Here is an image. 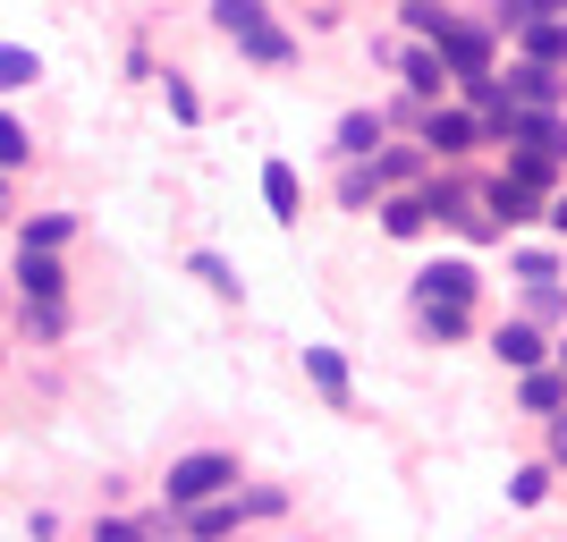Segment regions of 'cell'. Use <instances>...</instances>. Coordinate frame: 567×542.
<instances>
[{"label":"cell","instance_id":"22","mask_svg":"<svg viewBox=\"0 0 567 542\" xmlns=\"http://www.w3.org/2000/svg\"><path fill=\"white\" fill-rule=\"evenodd\" d=\"M25 162H34V136H25V119L0 111V170H25Z\"/></svg>","mask_w":567,"mask_h":542},{"label":"cell","instance_id":"20","mask_svg":"<svg viewBox=\"0 0 567 542\" xmlns=\"http://www.w3.org/2000/svg\"><path fill=\"white\" fill-rule=\"evenodd\" d=\"M550 18H567V0H499V25H550Z\"/></svg>","mask_w":567,"mask_h":542},{"label":"cell","instance_id":"6","mask_svg":"<svg viewBox=\"0 0 567 542\" xmlns=\"http://www.w3.org/2000/svg\"><path fill=\"white\" fill-rule=\"evenodd\" d=\"M474 288H483V272H474L466 255H450V263H432L424 280H415V297H424V306H450V314H466V306H474Z\"/></svg>","mask_w":567,"mask_h":542},{"label":"cell","instance_id":"29","mask_svg":"<svg viewBox=\"0 0 567 542\" xmlns=\"http://www.w3.org/2000/svg\"><path fill=\"white\" fill-rule=\"evenodd\" d=\"M94 542H153V534H144V525H127V518H102Z\"/></svg>","mask_w":567,"mask_h":542},{"label":"cell","instance_id":"28","mask_svg":"<svg viewBox=\"0 0 567 542\" xmlns=\"http://www.w3.org/2000/svg\"><path fill=\"white\" fill-rule=\"evenodd\" d=\"M169 119H187V127L204 119V102H195V85H187V76H169Z\"/></svg>","mask_w":567,"mask_h":542},{"label":"cell","instance_id":"17","mask_svg":"<svg viewBox=\"0 0 567 542\" xmlns=\"http://www.w3.org/2000/svg\"><path fill=\"white\" fill-rule=\"evenodd\" d=\"M381 229H390V237H424L432 229L424 195H390V204H381Z\"/></svg>","mask_w":567,"mask_h":542},{"label":"cell","instance_id":"18","mask_svg":"<svg viewBox=\"0 0 567 542\" xmlns=\"http://www.w3.org/2000/svg\"><path fill=\"white\" fill-rule=\"evenodd\" d=\"M34 76H43V60H34V51H25V43H0V94H25Z\"/></svg>","mask_w":567,"mask_h":542},{"label":"cell","instance_id":"15","mask_svg":"<svg viewBox=\"0 0 567 542\" xmlns=\"http://www.w3.org/2000/svg\"><path fill=\"white\" fill-rule=\"evenodd\" d=\"M559 60H567V18L525 25V69H559Z\"/></svg>","mask_w":567,"mask_h":542},{"label":"cell","instance_id":"24","mask_svg":"<svg viewBox=\"0 0 567 542\" xmlns=\"http://www.w3.org/2000/svg\"><path fill=\"white\" fill-rule=\"evenodd\" d=\"M399 9H406V25H415L424 43H441V34H450V9H441V0H399Z\"/></svg>","mask_w":567,"mask_h":542},{"label":"cell","instance_id":"26","mask_svg":"<svg viewBox=\"0 0 567 542\" xmlns=\"http://www.w3.org/2000/svg\"><path fill=\"white\" fill-rule=\"evenodd\" d=\"M280 509H288V492H280V483H262V492H246V500H237V518H280Z\"/></svg>","mask_w":567,"mask_h":542},{"label":"cell","instance_id":"10","mask_svg":"<svg viewBox=\"0 0 567 542\" xmlns=\"http://www.w3.org/2000/svg\"><path fill=\"white\" fill-rule=\"evenodd\" d=\"M415 178H424V144H381L373 153V187H415Z\"/></svg>","mask_w":567,"mask_h":542},{"label":"cell","instance_id":"3","mask_svg":"<svg viewBox=\"0 0 567 542\" xmlns=\"http://www.w3.org/2000/svg\"><path fill=\"white\" fill-rule=\"evenodd\" d=\"M499 102H508V111H543V119H559V102H567V76L559 69H508L499 76Z\"/></svg>","mask_w":567,"mask_h":542},{"label":"cell","instance_id":"13","mask_svg":"<svg viewBox=\"0 0 567 542\" xmlns=\"http://www.w3.org/2000/svg\"><path fill=\"white\" fill-rule=\"evenodd\" d=\"M187 534H195V542H229V534H237V492H229V500H204V509H187Z\"/></svg>","mask_w":567,"mask_h":542},{"label":"cell","instance_id":"14","mask_svg":"<svg viewBox=\"0 0 567 542\" xmlns=\"http://www.w3.org/2000/svg\"><path fill=\"white\" fill-rule=\"evenodd\" d=\"M399 69H406V85H415V94H441V85H450V69H441V51L432 43H415V51H399Z\"/></svg>","mask_w":567,"mask_h":542},{"label":"cell","instance_id":"12","mask_svg":"<svg viewBox=\"0 0 567 542\" xmlns=\"http://www.w3.org/2000/svg\"><path fill=\"white\" fill-rule=\"evenodd\" d=\"M339 153H348V162H373L381 153V111H348L339 119Z\"/></svg>","mask_w":567,"mask_h":542},{"label":"cell","instance_id":"16","mask_svg":"<svg viewBox=\"0 0 567 542\" xmlns=\"http://www.w3.org/2000/svg\"><path fill=\"white\" fill-rule=\"evenodd\" d=\"M69 229H76L69 213H43V221H25V237H18V255H60V246H69Z\"/></svg>","mask_w":567,"mask_h":542},{"label":"cell","instance_id":"1","mask_svg":"<svg viewBox=\"0 0 567 542\" xmlns=\"http://www.w3.org/2000/svg\"><path fill=\"white\" fill-rule=\"evenodd\" d=\"M213 25L246 51V60H255V69H288V60H297V43L271 25V9H262V0H213Z\"/></svg>","mask_w":567,"mask_h":542},{"label":"cell","instance_id":"25","mask_svg":"<svg viewBox=\"0 0 567 542\" xmlns=\"http://www.w3.org/2000/svg\"><path fill=\"white\" fill-rule=\"evenodd\" d=\"M559 306H567L559 280H534V288H525V323H559Z\"/></svg>","mask_w":567,"mask_h":542},{"label":"cell","instance_id":"9","mask_svg":"<svg viewBox=\"0 0 567 542\" xmlns=\"http://www.w3.org/2000/svg\"><path fill=\"white\" fill-rule=\"evenodd\" d=\"M18 288H25V306H60V288H69L60 255H18Z\"/></svg>","mask_w":567,"mask_h":542},{"label":"cell","instance_id":"5","mask_svg":"<svg viewBox=\"0 0 567 542\" xmlns=\"http://www.w3.org/2000/svg\"><path fill=\"white\" fill-rule=\"evenodd\" d=\"M474 144H483V119L474 111H441V102L424 111V162H457Z\"/></svg>","mask_w":567,"mask_h":542},{"label":"cell","instance_id":"2","mask_svg":"<svg viewBox=\"0 0 567 542\" xmlns=\"http://www.w3.org/2000/svg\"><path fill=\"white\" fill-rule=\"evenodd\" d=\"M229 492H237V458L229 449H195V458H178L169 483H162L169 509H204V500H229Z\"/></svg>","mask_w":567,"mask_h":542},{"label":"cell","instance_id":"21","mask_svg":"<svg viewBox=\"0 0 567 542\" xmlns=\"http://www.w3.org/2000/svg\"><path fill=\"white\" fill-rule=\"evenodd\" d=\"M195 280L213 288V297H246V280H237V272H229V255H213V246L195 255Z\"/></svg>","mask_w":567,"mask_h":542},{"label":"cell","instance_id":"7","mask_svg":"<svg viewBox=\"0 0 567 542\" xmlns=\"http://www.w3.org/2000/svg\"><path fill=\"white\" fill-rule=\"evenodd\" d=\"M306 381H313V390H322V399H331V407H339V416H348V407H355V381H348V356H339V348H322V339H313V348H306Z\"/></svg>","mask_w":567,"mask_h":542},{"label":"cell","instance_id":"11","mask_svg":"<svg viewBox=\"0 0 567 542\" xmlns=\"http://www.w3.org/2000/svg\"><path fill=\"white\" fill-rule=\"evenodd\" d=\"M262 204H271V221L306 213V187H297V170H288V162H262Z\"/></svg>","mask_w":567,"mask_h":542},{"label":"cell","instance_id":"31","mask_svg":"<svg viewBox=\"0 0 567 542\" xmlns=\"http://www.w3.org/2000/svg\"><path fill=\"white\" fill-rule=\"evenodd\" d=\"M550 221H559V237H567V195H559V204H550Z\"/></svg>","mask_w":567,"mask_h":542},{"label":"cell","instance_id":"33","mask_svg":"<svg viewBox=\"0 0 567 542\" xmlns=\"http://www.w3.org/2000/svg\"><path fill=\"white\" fill-rule=\"evenodd\" d=\"M559 365H567V339H559Z\"/></svg>","mask_w":567,"mask_h":542},{"label":"cell","instance_id":"8","mask_svg":"<svg viewBox=\"0 0 567 542\" xmlns=\"http://www.w3.org/2000/svg\"><path fill=\"white\" fill-rule=\"evenodd\" d=\"M492 348H499V365H508V374H543V330H534V323H499L492 330Z\"/></svg>","mask_w":567,"mask_h":542},{"label":"cell","instance_id":"4","mask_svg":"<svg viewBox=\"0 0 567 542\" xmlns=\"http://www.w3.org/2000/svg\"><path fill=\"white\" fill-rule=\"evenodd\" d=\"M441 69L466 85V76H492V25H466V18H450V34H441Z\"/></svg>","mask_w":567,"mask_h":542},{"label":"cell","instance_id":"32","mask_svg":"<svg viewBox=\"0 0 567 542\" xmlns=\"http://www.w3.org/2000/svg\"><path fill=\"white\" fill-rule=\"evenodd\" d=\"M0 221H9V187H0Z\"/></svg>","mask_w":567,"mask_h":542},{"label":"cell","instance_id":"19","mask_svg":"<svg viewBox=\"0 0 567 542\" xmlns=\"http://www.w3.org/2000/svg\"><path fill=\"white\" fill-rule=\"evenodd\" d=\"M517 399L534 407V416H559V407H567V374H525Z\"/></svg>","mask_w":567,"mask_h":542},{"label":"cell","instance_id":"23","mask_svg":"<svg viewBox=\"0 0 567 542\" xmlns=\"http://www.w3.org/2000/svg\"><path fill=\"white\" fill-rule=\"evenodd\" d=\"M508 500H517V509H543L550 500V467H517L508 474Z\"/></svg>","mask_w":567,"mask_h":542},{"label":"cell","instance_id":"30","mask_svg":"<svg viewBox=\"0 0 567 542\" xmlns=\"http://www.w3.org/2000/svg\"><path fill=\"white\" fill-rule=\"evenodd\" d=\"M550 458H559V467H567V407H559V416H550Z\"/></svg>","mask_w":567,"mask_h":542},{"label":"cell","instance_id":"27","mask_svg":"<svg viewBox=\"0 0 567 542\" xmlns=\"http://www.w3.org/2000/svg\"><path fill=\"white\" fill-rule=\"evenodd\" d=\"M483 204H492V213H508V221H525V213H534V195H525V187H508V178H499V187L483 195Z\"/></svg>","mask_w":567,"mask_h":542}]
</instances>
